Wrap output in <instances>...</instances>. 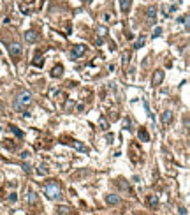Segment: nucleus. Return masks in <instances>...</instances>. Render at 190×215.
I'll return each mask as SVG.
<instances>
[{"mask_svg": "<svg viewBox=\"0 0 190 215\" xmlns=\"http://www.w3.org/2000/svg\"><path fill=\"white\" fill-rule=\"evenodd\" d=\"M32 104V94L30 92H27V90H23L18 97H16V101H14V110H18V111H25L27 110V106H30Z\"/></svg>", "mask_w": 190, "mask_h": 215, "instance_id": "nucleus-1", "label": "nucleus"}, {"mask_svg": "<svg viewBox=\"0 0 190 215\" xmlns=\"http://www.w3.org/2000/svg\"><path fill=\"white\" fill-rule=\"evenodd\" d=\"M44 194L49 199H60L62 198V189L58 182H46L44 183Z\"/></svg>", "mask_w": 190, "mask_h": 215, "instance_id": "nucleus-2", "label": "nucleus"}, {"mask_svg": "<svg viewBox=\"0 0 190 215\" xmlns=\"http://www.w3.org/2000/svg\"><path fill=\"white\" fill-rule=\"evenodd\" d=\"M84 51H86V48H84L83 44H76V46H72L71 48V58H79V57H83L84 55Z\"/></svg>", "mask_w": 190, "mask_h": 215, "instance_id": "nucleus-3", "label": "nucleus"}, {"mask_svg": "<svg viewBox=\"0 0 190 215\" xmlns=\"http://www.w3.org/2000/svg\"><path fill=\"white\" fill-rule=\"evenodd\" d=\"M21 51H23V48H21L19 42H11V44H9V53H11V57L19 58V57H21Z\"/></svg>", "mask_w": 190, "mask_h": 215, "instance_id": "nucleus-4", "label": "nucleus"}, {"mask_svg": "<svg viewBox=\"0 0 190 215\" xmlns=\"http://www.w3.org/2000/svg\"><path fill=\"white\" fill-rule=\"evenodd\" d=\"M39 34L35 32V30H28V32H25V41L28 42V44H35V42L39 41Z\"/></svg>", "mask_w": 190, "mask_h": 215, "instance_id": "nucleus-5", "label": "nucleus"}, {"mask_svg": "<svg viewBox=\"0 0 190 215\" xmlns=\"http://www.w3.org/2000/svg\"><path fill=\"white\" fill-rule=\"evenodd\" d=\"M146 19H148V23H155V19H157V7H148V11H146Z\"/></svg>", "mask_w": 190, "mask_h": 215, "instance_id": "nucleus-6", "label": "nucleus"}, {"mask_svg": "<svg viewBox=\"0 0 190 215\" xmlns=\"http://www.w3.org/2000/svg\"><path fill=\"white\" fill-rule=\"evenodd\" d=\"M25 196H27V203H28V205H35V203H37V192H35V190L28 189V190L25 192Z\"/></svg>", "mask_w": 190, "mask_h": 215, "instance_id": "nucleus-7", "label": "nucleus"}, {"mask_svg": "<svg viewBox=\"0 0 190 215\" xmlns=\"http://www.w3.org/2000/svg\"><path fill=\"white\" fill-rule=\"evenodd\" d=\"M162 81H164V71H162V69H157V71L153 72L152 83H153V85H160Z\"/></svg>", "mask_w": 190, "mask_h": 215, "instance_id": "nucleus-8", "label": "nucleus"}, {"mask_svg": "<svg viewBox=\"0 0 190 215\" xmlns=\"http://www.w3.org/2000/svg\"><path fill=\"white\" fill-rule=\"evenodd\" d=\"M120 198L116 196V194H108V196H106V203H108V205H111V206H116V205H120Z\"/></svg>", "mask_w": 190, "mask_h": 215, "instance_id": "nucleus-9", "label": "nucleus"}, {"mask_svg": "<svg viewBox=\"0 0 190 215\" xmlns=\"http://www.w3.org/2000/svg\"><path fill=\"white\" fill-rule=\"evenodd\" d=\"M171 120H173V111L171 110H165L164 113H162V123H171Z\"/></svg>", "mask_w": 190, "mask_h": 215, "instance_id": "nucleus-10", "label": "nucleus"}, {"mask_svg": "<svg viewBox=\"0 0 190 215\" xmlns=\"http://www.w3.org/2000/svg\"><path fill=\"white\" fill-rule=\"evenodd\" d=\"M137 136H139V139H141L143 143H148V141H150V134L146 132V129H141V131L137 132Z\"/></svg>", "mask_w": 190, "mask_h": 215, "instance_id": "nucleus-11", "label": "nucleus"}, {"mask_svg": "<svg viewBox=\"0 0 190 215\" xmlns=\"http://www.w3.org/2000/svg\"><path fill=\"white\" fill-rule=\"evenodd\" d=\"M62 74H63V67H62V65H55L53 71H51V76H53V78H60Z\"/></svg>", "mask_w": 190, "mask_h": 215, "instance_id": "nucleus-12", "label": "nucleus"}, {"mask_svg": "<svg viewBox=\"0 0 190 215\" xmlns=\"http://www.w3.org/2000/svg\"><path fill=\"white\" fill-rule=\"evenodd\" d=\"M71 145H72L76 150H79V152H86V146H84V145H81L79 141H74V139H71Z\"/></svg>", "mask_w": 190, "mask_h": 215, "instance_id": "nucleus-13", "label": "nucleus"}, {"mask_svg": "<svg viewBox=\"0 0 190 215\" xmlns=\"http://www.w3.org/2000/svg\"><path fill=\"white\" fill-rule=\"evenodd\" d=\"M148 205H150V206H157L158 205V196L157 194L150 196V198H148Z\"/></svg>", "mask_w": 190, "mask_h": 215, "instance_id": "nucleus-14", "label": "nucleus"}, {"mask_svg": "<svg viewBox=\"0 0 190 215\" xmlns=\"http://www.w3.org/2000/svg\"><path fill=\"white\" fill-rule=\"evenodd\" d=\"M99 123H100V129H102V131H108V129H109V123H108V120H106L104 116L99 120Z\"/></svg>", "mask_w": 190, "mask_h": 215, "instance_id": "nucleus-15", "label": "nucleus"}, {"mask_svg": "<svg viewBox=\"0 0 190 215\" xmlns=\"http://www.w3.org/2000/svg\"><path fill=\"white\" fill-rule=\"evenodd\" d=\"M97 34H99V37H104L106 34H108V28H106L104 25H100V27H97Z\"/></svg>", "mask_w": 190, "mask_h": 215, "instance_id": "nucleus-16", "label": "nucleus"}, {"mask_svg": "<svg viewBox=\"0 0 190 215\" xmlns=\"http://www.w3.org/2000/svg\"><path fill=\"white\" fill-rule=\"evenodd\" d=\"M143 46H144V37H139V39L134 42V48H136V50H139V48H143Z\"/></svg>", "mask_w": 190, "mask_h": 215, "instance_id": "nucleus-17", "label": "nucleus"}, {"mask_svg": "<svg viewBox=\"0 0 190 215\" xmlns=\"http://www.w3.org/2000/svg\"><path fill=\"white\" fill-rule=\"evenodd\" d=\"M42 63H44V58H42V57H35V58H34V65L42 67Z\"/></svg>", "mask_w": 190, "mask_h": 215, "instance_id": "nucleus-18", "label": "nucleus"}, {"mask_svg": "<svg viewBox=\"0 0 190 215\" xmlns=\"http://www.w3.org/2000/svg\"><path fill=\"white\" fill-rule=\"evenodd\" d=\"M130 9V0H121V11H129Z\"/></svg>", "mask_w": 190, "mask_h": 215, "instance_id": "nucleus-19", "label": "nucleus"}, {"mask_svg": "<svg viewBox=\"0 0 190 215\" xmlns=\"http://www.w3.org/2000/svg\"><path fill=\"white\" fill-rule=\"evenodd\" d=\"M123 125H125L127 131H130V129H132V122H130V118H125V120H123Z\"/></svg>", "mask_w": 190, "mask_h": 215, "instance_id": "nucleus-20", "label": "nucleus"}, {"mask_svg": "<svg viewBox=\"0 0 190 215\" xmlns=\"http://www.w3.org/2000/svg\"><path fill=\"white\" fill-rule=\"evenodd\" d=\"M37 173H39V175H48V167H46V166H39Z\"/></svg>", "mask_w": 190, "mask_h": 215, "instance_id": "nucleus-21", "label": "nucleus"}, {"mask_svg": "<svg viewBox=\"0 0 190 215\" xmlns=\"http://www.w3.org/2000/svg\"><path fill=\"white\" fill-rule=\"evenodd\" d=\"M11 203H16L18 201V194H16V192H12V194H9V198H7Z\"/></svg>", "mask_w": 190, "mask_h": 215, "instance_id": "nucleus-22", "label": "nucleus"}, {"mask_svg": "<svg viewBox=\"0 0 190 215\" xmlns=\"http://www.w3.org/2000/svg\"><path fill=\"white\" fill-rule=\"evenodd\" d=\"M12 134H14V136H18V138H21V136H23V132H21L18 127H12Z\"/></svg>", "mask_w": 190, "mask_h": 215, "instance_id": "nucleus-23", "label": "nucleus"}, {"mask_svg": "<svg viewBox=\"0 0 190 215\" xmlns=\"http://www.w3.org/2000/svg\"><path fill=\"white\" fill-rule=\"evenodd\" d=\"M178 213H180V215H188V212H187L185 206H180V208H178Z\"/></svg>", "mask_w": 190, "mask_h": 215, "instance_id": "nucleus-24", "label": "nucleus"}, {"mask_svg": "<svg viewBox=\"0 0 190 215\" xmlns=\"http://www.w3.org/2000/svg\"><path fill=\"white\" fill-rule=\"evenodd\" d=\"M23 171H25V173H30V171H32V166L27 162V164H23Z\"/></svg>", "mask_w": 190, "mask_h": 215, "instance_id": "nucleus-25", "label": "nucleus"}, {"mask_svg": "<svg viewBox=\"0 0 190 215\" xmlns=\"http://www.w3.org/2000/svg\"><path fill=\"white\" fill-rule=\"evenodd\" d=\"M58 212H60L62 215H65V213L69 212V208H67V206H60V208H58Z\"/></svg>", "mask_w": 190, "mask_h": 215, "instance_id": "nucleus-26", "label": "nucleus"}, {"mask_svg": "<svg viewBox=\"0 0 190 215\" xmlns=\"http://www.w3.org/2000/svg\"><path fill=\"white\" fill-rule=\"evenodd\" d=\"M158 35H162V28H160V27L153 32V35H152V37H158Z\"/></svg>", "mask_w": 190, "mask_h": 215, "instance_id": "nucleus-27", "label": "nucleus"}, {"mask_svg": "<svg viewBox=\"0 0 190 215\" xmlns=\"http://www.w3.org/2000/svg\"><path fill=\"white\" fill-rule=\"evenodd\" d=\"M109 19H111V14L106 12V14H104V21H109Z\"/></svg>", "mask_w": 190, "mask_h": 215, "instance_id": "nucleus-28", "label": "nucleus"}, {"mask_svg": "<svg viewBox=\"0 0 190 215\" xmlns=\"http://www.w3.org/2000/svg\"><path fill=\"white\" fill-rule=\"evenodd\" d=\"M28 155H30L28 152H23V154H21V159H28Z\"/></svg>", "mask_w": 190, "mask_h": 215, "instance_id": "nucleus-29", "label": "nucleus"}, {"mask_svg": "<svg viewBox=\"0 0 190 215\" xmlns=\"http://www.w3.org/2000/svg\"><path fill=\"white\" fill-rule=\"evenodd\" d=\"M83 2H84V4H92V0H83Z\"/></svg>", "mask_w": 190, "mask_h": 215, "instance_id": "nucleus-30", "label": "nucleus"}]
</instances>
